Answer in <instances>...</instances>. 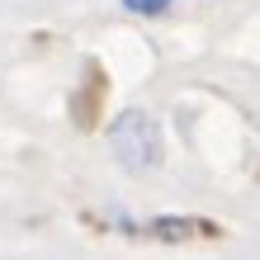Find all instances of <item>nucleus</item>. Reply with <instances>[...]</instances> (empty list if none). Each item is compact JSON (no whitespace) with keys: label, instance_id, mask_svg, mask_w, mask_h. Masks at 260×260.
<instances>
[{"label":"nucleus","instance_id":"f257e3e1","mask_svg":"<svg viewBox=\"0 0 260 260\" xmlns=\"http://www.w3.org/2000/svg\"><path fill=\"white\" fill-rule=\"evenodd\" d=\"M109 147H114V156L123 161L128 171H147V166H156V156H161V133H156V123H151L147 114L128 109L123 118H114Z\"/></svg>","mask_w":260,"mask_h":260},{"label":"nucleus","instance_id":"f03ea898","mask_svg":"<svg viewBox=\"0 0 260 260\" xmlns=\"http://www.w3.org/2000/svg\"><path fill=\"white\" fill-rule=\"evenodd\" d=\"M128 10H137V14H151V10H161V5H171V0H123Z\"/></svg>","mask_w":260,"mask_h":260}]
</instances>
